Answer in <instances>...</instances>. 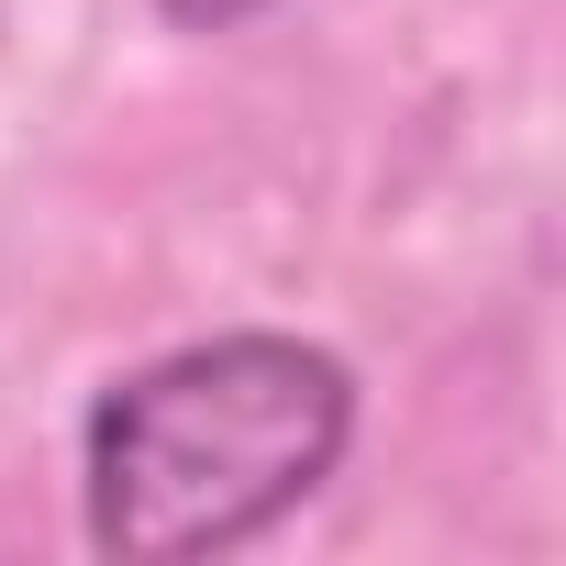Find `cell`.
Returning a JSON list of instances; mask_svg holds the SVG:
<instances>
[{
    "mask_svg": "<svg viewBox=\"0 0 566 566\" xmlns=\"http://www.w3.org/2000/svg\"><path fill=\"white\" fill-rule=\"evenodd\" d=\"M255 12H277V0H156V23H178V34H233Z\"/></svg>",
    "mask_w": 566,
    "mask_h": 566,
    "instance_id": "2",
    "label": "cell"
},
{
    "mask_svg": "<svg viewBox=\"0 0 566 566\" xmlns=\"http://www.w3.org/2000/svg\"><path fill=\"white\" fill-rule=\"evenodd\" d=\"M356 444V367L301 334H200L112 378L78 422V522L101 555L189 566L277 533Z\"/></svg>",
    "mask_w": 566,
    "mask_h": 566,
    "instance_id": "1",
    "label": "cell"
}]
</instances>
